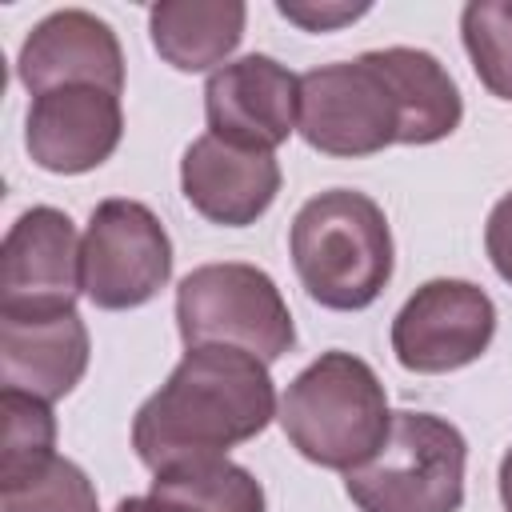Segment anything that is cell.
<instances>
[{"label":"cell","instance_id":"6da1fadb","mask_svg":"<svg viewBox=\"0 0 512 512\" xmlns=\"http://www.w3.org/2000/svg\"><path fill=\"white\" fill-rule=\"evenodd\" d=\"M268 364L236 348H188L172 376L140 404L132 448L148 472L228 456L276 416Z\"/></svg>","mask_w":512,"mask_h":512},{"label":"cell","instance_id":"7a4b0ae2","mask_svg":"<svg viewBox=\"0 0 512 512\" xmlns=\"http://www.w3.org/2000/svg\"><path fill=\"white\" fill-rule=\"evenodd\" d=\"M304 292L332 312L368 308L392 280V232L384 208L356 188L312 196L288 232Z\"/></svg>","mask_w":512,"mask_h":512},{"label":"cell","instance_id":"3957f363","mask_svg":"<svg viewBox=\"0 0 512 512\" xmlns=\"http://www.w3.org/2000/svg\"><path fill=\"white\" fill-rule=\"evenodd\" d=\"M276 420L292 448L336 472L360 468L388 436L392 412L380 376L352 352H320L280 396Z\"/></svg>","mask_w":512,"mask_h":512},{"label":"cell","instance_id":"277c9868","mask_svg":"<svg viewBox=\"0 0 512 512\" xmlns=\"http://www.w3.org/2000/svg\"><path fill=\"white\" fill-rule=\"evenodd\" d=\"M468 444L456 424L432 412H392L384 444L344 488L360 512H460Z\"/></svg>","mask_w":512,"mask_h":512},{"label":"cell","instance_id":"5b68a950","mask_svg":"<svg viewBox=\"0 0 512 512\" xmlns=\"http://www.w3.org/2000/svg\"><path fill=\"white\" fill-rule=\"evenodd\" d=\"M176 328L188 348H236L264 364L296 344V324L276 280L240 260L200 264L180 280Z\"/></svg>","mask_w":512,"mask_h":512},{"label":"cell","instance_id":"8992f818","mask_svg":"<svg viewBox=\"0 0 512 512\" xmlns=\"http://www.w3.org/2000/svg\"><path fill=\"white\" fill-rule=\"evenodd\" d=\"M400 96L376 52L320 64L300 76L296 132L324 156H376L400 144Z\"/></svg>","mask_w":512,"mask_h":512},{"label":"cell","instance_id":"52a82bcc","mask_svg":"<svg viewBox=\"0 0 512 512\" xmlns=\"http://www.w3.org/2000/svg\"><path fill=\"white\" fill-rule=\"evenodd\" d=\"M84 296L104 312L148 304L172 276V240L140 200H100L80 244Z\"/></svg>","mask_w":512,"mask_h":512},{"label":"cell","instance_id":"ba28073f","mask_svg":"<svg viewBox=\"0 0 512 512\" xmlns=\"http://www.w3.org/2000/svg\"><path fill=\"white\" fill-rule=\"evenodd\" d=\"M496 336V304L472 280H428L420 284L392 320V352L400 368L420 376L456 372Z\"/></svg>","mask_w":512,"mask_h":512},{"label":"cell","instance_id":"9c48e42d","mask_svg":"<svg viewBox=\"0 0 512 512\" xmlns=\"http://www.w3.org/2000/svg\"><path fill=\"white\" fill-rule=\"evenodd\" d=\"M80 236L68 212L28 208L0 248V316H56L72 312L84 292Z\"/></svg>","mask_w":512,"mask_h":512},{"label":"cell","instance_id":"30bf717a","mask_svg":"<svg viewBox=\"0 0 512 512\" xmlns=\"http://www.w3.org/2000/svg\"><path fill=\"white\" fill-rule=\"evenodd\" d=\"M204 116L208 132L228 144L276 152L296 132L300 76L260 52L228 60L204 84Z\"/></svg>","mask_w":512,"mask_h":512},{"label":"cell","instance_id":"8fae6325","mask_svg":"<svg viewBox=\"0 0 512 512\" xmlns=\"http://www.w3.org/2000/svg\"><path fill=\"white\" fill-rule=\"evenodd\" d=\"M124 132L120 96L88 84H68L32 96L24 120V148L36 168L56 176H80L100 168Z\"/></svg>","mask_w":512,"mask_h":512},{"label":"cell","instance_id":"7c38bea8","mask_svg":"<svg viewBox=\"0 0 512 512\" xmlns=\"http://www.w3.org/2000/svg\"><path fill=\"white\" fill-rule=\"evenodd\" d=\"M16 76L32 96L68 84H88L120 96L124 52L112 24H104L84 8H60L24 36L16 56Z\"/></svg>","mask_w":512,"mask_h":512},{"label":"cell","instance_id":"4fadbf2b","mask_svg":"<svg viewBox=\"0 0 512 512\" xmlns=\"http://www.w3.org/2000/svg\"><path fill=\"white\" fill-rule=\"evenodd\" d=\"M180 188L184 200L204 220L224 228H244L272 208L280 192V164L272 152L240 148L208 132L184 148Z\"/></svg>","mask_w":512,"mask_h":512},{"label":"cell","instance_id":"5bb4252c","mask_svg":"<svg viewBox=\"0 0 512 512\" xmlns=\"http://www.w3.org/2000/svg\"><path fill=\"white\" fill-rule=\"evenodd\" d=\"M88 368V328L72 312L0 316V384L36 400L68 396Z\"/></svg>","mask_w":512,"mask_h":512},{"label":"cell","instance_id":"9a60e30c","mask_svg":"<svg viewBox=\"0 0 512 512\" xmlns=\"http://www.w3.org/2000/svg\"><path fill=\"white\" fill-rule=\"evenodd\" d=\"M244 24L240 0H160L148 8L152 48L176 72H216L244 40Z\"/></svg>","mask_w":512,"mask_h":512},{"label":"cell","instance_id":"2e32d148","mask_svg":"<svg viewBox=\"0 0 512 512\" xmlns=\"http://www.w3.org/2000/svg\"><path fill=\"white\" fill-rule=\"evenodd\" d=\"M400 96V144H436L460 128L464 100L444 64L424 48H376Z\"/></svg>","mask_w":512,"mask_h":512},{"label":"cell","instance_id":"e0dca14e","mask_svg":"<svg viewBox=\"0 0 512 512\" xmlns=\"http://www.w3.org/2000/svg\"><path fill=\"white\" fill-rule=\"evenodd\" d=\"M152 488L164 500L184 504L188 512H264V488L260 480L232 464L228 456L212 460H188L164 472H152Z\"/></svg>","mask_w":512,"mask_h":512},{"label":"cell","instance_id":"ac0fdd59","mask_svg":"<svg viewBox=\"0 0 512 512\" xmlns=\"http://www.w3.org/2000/svg\"><path fill=\"white\" fill-rule=\"evenodd\" d=\"M0 412H4L0 488H16L56 460V416L48 400H36L28 392H8V388L0 396Z\"/></svg>","mask_w":512,"mask_h":512},{"label":"cell","instance_id":"d6986e66","mask_svg":"<svg viewBox=\"0 0 512 512\" xmlns=\"http://www.w3.org/2000/svg\"><path fill=\"white\" fill-rule=\"evenodd\" d=\"M460 32L480 84L512 100V0H472L460 12Z\"/></svg>","mask_w":512,"mask_h":512},{"label":"cell","instance_id":"ffe728a7","mask_svg":"<svg viewBox=\"0 0 512 512\" xmlns=\"http://www.w3.org/2000/svg\"><path fill=\"white\" fill-rule=\"evenodd\" d=\"M0 512H100V504L84 468L56 456L32 480L0 488Z\"/></svg>","mask_w":512,"mask_h":512},{"label":"cell","instance_id":"44dd1931","mask_svg":"<svg viewBox=\"0 0 512 512\" xmlns=\"http://www.w3.org/2000/svg\"><path fill=\"white\" fill-rule=\"evenodd\" d=\"M368 8L372 4H348V0H276V12L304 32H336L368 16Z\"/></svg>","mask_w":512,"mask_h":512},{"label":"cell","instance_id":"7402d4cb","mask_svg":"<svg viewBox=\"0 0 512 512\" xmlns=\"http://www.w3.org/2000/svg\"><path fill=\"white\" fill-rule=\"evenodd\" d=\"M484 248H488L492 268L500 272V280L512 284V192H504L492 204L488 224H484Z\"/></svg>","mask_w":512,"mask_h":512},{"label":"cell","instance_id":"603a6c76","mask_svg":"<svg viewBox=\"0 0 512 512\" xmlns=\"http://www.w3.org/2000/svg\"><path fill=\"white\" fill-rule=\"evenodd\" d=\"M116 512H188V508L176 504V500H164V496H156V492H144V496H128V500H120Z\"/></svg>","mask_w":512,"mask_h":512},{"label":"cell","instance_id":"cb8c5ba5","mask_svg":"<svg viewBox=\"0 0 512 512\" xmlns=\"http://www.w3.org/2000/svg\"><path fill=\"white\" fill-rule=\"evenodd\" d=\"M500 500H504V512H512V448L500 460Z\"/></svg>","mask_w":512,"mask_h":512}]
</instances>
